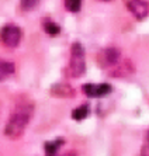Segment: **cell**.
I'll list each match as a JSON object with an SVG mask.
<instances>
[{
    "label": "cell",
    "instance_id": "cell-1",
    "mask_svg": "<svg viewBox=\"0 0 149 156\" xmlns=\"http://www.w3.org/2000/svg\"><path fill=\"white\" fill-rule=\"evenodd\" d=\"M32 114H34V104L30 101L18 103L4 127V135L10 139H18L24 134Z\"/></svg>",
    "mask_w": 149,
    "mask_h": 156
},
{
    "label": "cell",
    "instance_id": "cell-2",
    "mask_svg": "<svg viewBox=\"0 0 149 156\" xmlns=\"http://www.w3.org/2000/svg\"><path fill=\"white\" fill-rule=\"evenodd\" d=\"M86 72V52L80 42H73L70 48V59L68 75L70 77H80Z\"/></svg>",
    "mask_w": 149,
    "mask_h": 156
},
{
    "label": "cell",
    "instance_id": "cell-3",
    "mask_svg": "<svg viewBox=\"0 0 149 156\" xmlns=\"http://www.w3.org/2000/svg\"><path fill=\"white\" fill-rule=\"evenodd\" d=\"M23 38V30L16 24H6L0 30V41L7 48H16Z\"/></svg>",
    "mask_w": 149,
    "mask_h": 156
},
{
    "label": "cell",
    "instance_id": "cell-4",
    "mask_svg": "<svg viewBox=\"0 0 149 156\" xmlns=\"http://www.w3.org/2000/svg\"><path fill=\"white\" fill-rule=\"evenodd\" d=\"M97 61L103 69H113L121 61V51L116 47H108L98 52Z\"/></svg>",
    "mask_w": 149,
    "mask_h": 156
},
{
    "label": "cell",
    "instance_id": "cell-5",
    "mask_svg": "<svg viewBox=\"0 0 149 156\" xmlns=\"http://www.w3.org/2000/svg\"><path fill=\"white\" fill-rule=\"evenodd\" d=\"M82 90L87 97L92 99H98V97H104L107 94L113 92V86L108 83H86L82 86Z\"/></svg>",
    "mask_w": 149,
    "mask_h": 156
},
{
    "label": "cell",
    "instance_id": "cell-6",
    "mask_svg": "<svg viewBox=\"0 0 149 156\" xmlns=\"http://www.w3.org/2000/svg\"><path fill=\"white\" fill-rule=\"evenodd\" d=\"M128 11L137 18V20L142 21L144 18H146L149 14V1L145 0H129L125 1Z\"/></svg>",
    "mask_w": 149,
    "mask_h": 156
},
{
    "label": "cell",
    "instance_id": "cell-7",
    "mask_svg": "<svg viewBox=\"0 0 149 156\" xmlns=\"http://www.w3.org/2000/svg\"><path fill=\"white\" fill-rule=\"evenodd\" d=\"M51 93L56 97H62V99H70L74 96V90L72 86L66 83H56L51 87Z\"/></svg>",
    "mask_w": 149,
    "mask_h": 156
},
{
    "label": "cell",
    "instance_id": "cell-8",
    "mask_svg": "<svg viewBox=\"0 0 149 156\" xmlns=\"http://www.w3.org/2000/svg\"><path fill=\"white\" fill-rule=\"evenodd\" d=\"M64 144V139L62 138H58V139H53L51 142H46L45 144V152H46V156H55L58 153V149L62 146Z\"/></svg>",
    "mask_w": 149,
    "mask_h": 156
},
{
    "label": "cell",
    "instance_id": "cell-9",
    "mask_svg": "<svg viewBox=\"0 0 149 156\" xmlns=\"http://www.w3.org/2000/svg\"><path fill=\"white\" fill-rule=\"evenodd\" d=\"M89 114H90V107L87 104H82V105H79L77 108H74L72 111V118L76 120V121H82Z\"/></svg>",
    "mask_w": 149,
    "mask_h": 156
},
{
    "label": "cell",
    "instance_id": "cell-10",
    "mask_svg": "<svg viewBox=\"0 0 149 156\" xmlns=\"http://www.w3.org/2000/svg\"><path fill=\"white\" fill-rule=\"evenodd\" d=\"M14 73V63L0 61V82Z\"/></svg>",
    "mask_w": 149,
    "mask_h": 156
},
{
    "label": "cell",
    "instance_id": "cell-11",
    "mask_svg": "<svg viewBox=\"0 0 149 156\" xmlns=\"http://www.w3.org/2000/svg\"><path fill=\"white\" fill-rule=\"evenodd\" d=\"M44 30H45V32H46L48 35L55 37V35H58V34L61 32V27H59L56 23H53V21H51V20H44Z\"/></svg>",
    "mask_w": 149,
    "mask_h": 156
},
{
    "label": "cell",
    "instance_id": "cell-12",
    "mask_svg": "<svg viewBox=\"0 0 149 156\" xmlns=\"http://www.w3.org/2000/svg\"><path fill=\"white\" fill-rule=\"evenodd\" d=\"M65 7L70 13H77L82 9V1H79V0H68V1H65Z\"/></svg>",
    "mask_w": 149,
    "mask_h": 156
},
{
    "label": "cell",
    "instance_id": "cell-13",
    "mask_svg": "<svg viewBox=\"0 0 149 156\" xmlns=\"http://www.w3.org/2000/svg\"><path fill=\"white\" fill-rule=\"evenodd\" d=\"M118 65H120V63H118ZM116 66V68H114V69H116V70H114V75H116V76H120V75H121V68H120V66ZM129 70V72H134V65H131V63L128 62V61H125V63H124V66H122V70H124V75H125V70Z\"/></svg>",
    "mask_w": 149,
    "mask_h": 156
},
{
    "label": "cell",
    "instance_id": "cell-14",
    "mask_svg": "<svg viewBox=\"0 0 149 156\" xmlns=\"http://www.w3.org/2000/svg\"><path fill=\"white\" fill-rule=\"evenodd\" d=\"M40 3L38 1H23L21 3V7L24 10H32L34 7H37Z\"/></svg>",
    "mask_w": 149,
    "mask_h": 156
},
{
    "label": "cell",
    "instance_id": "cell-15",
    "mask_svg": "<svg viewBox=\"0 0 149 156\" xmlns=\"http://www.w3.org/2000/svg\"><path fill=\"white\" fill-rule=\"evenodd\" d=\"M55 156H77V155H76V152H73V151H69V152H65V153H61V155L56 153Z\"/></svg>",
    "mask_w": 149,
    "mask_h": 156
}]
</instances>
